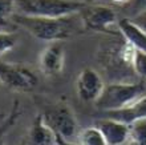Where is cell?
I'll return each mask as SVG.
<instances>
[{
  "mask_svg": "<svg viewBox=\"0 0 146 145\" xmlns=\"http://www.w3.org/2000/svg\"><path fill=\"white\" fill-rule=\"evenodd\" d=\"M73 16V15H72ZM72 16L66 17H38L27 16L23 13L13 15V21L24 28L33 37L46 43L65 40L74 31V21Z\"/></svg>",
  "mask_w": 146,
  "mask_h": 145,
  "instance_id": "1",
  "label": "cell"
},
{
  "mask_svg": "<svg viewBox=\"0 0 146 145\" xmlns=\"http://www.w3.org/2000/svg\"><path fill=\"white\" fill-rule=\"evenodd\" d=\"M146 95V84L143 81H114L105 85L96 103L101 112L118 111L129 107L130 104Z\"/></svg>",
  "mask_w": 146,
  "mask_h": 145,
  "instance_id": "2",
  "label": "cell"
},
{
  "mask_svg": "<svg viewBox=\"0 0 146 145\" xmlns=\"http://www.w3.org/2000/svg\"><path fill=\"white\" fill-rule=\"evenodd\" d=\"M20 13L38 17H66L76 15L85 7L77 0H15Z\"/></svg>",
  "mask_w": 146,
  "mask_h": 145,
  "instance_id": "3",
  "label": "cell"
},
{
  "mask_svg": "<svg viewBox=\"0 0 146 145\" xmlns=\"http://www.w3.org/2000/svg\"><path fill=\"white\" fill-rule=\"evenodd\" d=\"M41 116L44 122L58 137L73 141V138L80 133L74 113L66 104H56L48 107L41 113Z\"/></svg>",
  "mask_w": 146,
  "mask_h": 145,
  "instance_id": "4",
  "label": "cell"
},
{
  "mask_svg": "<svg viewBox=\"0 0 146 145\" xmlns=\"http://www.w3.org/2000/svg\"><path fill=\"white\" fill-rule=\"evenodd\" d=\"M38 83L36 73L29 67L0 60V84L16 92H31Z\"/></svg>",
  "mask_w": 146,
  "mask_h": 145,
  "instance_id": "5",
  "label": "cell"
},
{
  "mask_svg": "<svg viewBox=\"0 0 146 145\" xmlns=\"http://www.w3.org/2000/svg\"><path fill=\"white\" fill-rule=\"evenodd\" d=\"M80 17L86 29L96 32H109L110 28L115 24V13L111 8L100 4H85L81 9Z\"/></svg>",
  "mask_w": 146,
  "mask_h": 145,
  "instance_id": "6",
  "label": "cell"
},
{
  "mask_svg": "<svg viewBox=\"0 0 146 145\" xmlns=\"http://www.w3.org/2000/svg\"><path fill=\"white\" fill-rule=\"evenodd\" d=\"M104 80L93 68H84L76 80L77 95L85 103H96L104 92Z\"/></svg>",
  "mask_w": 146,
  "mask_h": 145,
  "instance_id": "7",
  "label": "cell"
},
{
  "mask_svg": "<svg viewBox=\"0 0 146 145\" xmlns=\"http://www.w3.org/2000/svg\"><path fill=\"white\" fill-rule=\"evenodd\" d=\"M65 64V51L60 41L49 43L42 49L40 59H38V67L44 76L54 77L58 76L64 69Z\"/></svg>",
  "mask_w": 146,
  "mask_h": 145,
  "instance_id": "8",
  "label": "cell"
},
{
  "mask_svg": "<svg viewBox=\"0 0 146 145\" xmlns=\"http://www.w3.org/2000/svg\"><path fill=\"white\" fill-rule=\"evenodd\" d=\"M108 145H126L130 140V125L114 118L101 117L96 122Z\"/></svg>",
  "mask_w": 146,
  "mask_h": 145,
  "instance_id": "9",
  "label": "cell"
},
{
  "mask_svg": "<svg viewBox=\"0 0 146 145\" xmlns=\"http://www.w3.org/2000/svg\"><path fill=\"white\" fill-rule=\"evenodd\" d=\"M24 145H57V136L44 122L41 113L36 116L32 122Z\"/></svg>",
  "mask_w": 146,
  "mask_h": 145,
  "instance_id": "10",
  "label": "cell"
},
{
  "mask_svg": "<svg viewBox=\"0 0 146 145\" xmlns=\"http://www.w3.org/2000/svg\"><path fill=\"white\" fill-rule=\"evenodd\" d=\"M101 117L114 118L118 121H122L127 125H133L134 122L146 120V95L129 107L118 109V111H110V112H102Z\"/></svg>",
  "mask_w": 146,
  "mask_h": 145,
  "instance_id": "11",
  "label": "cell"
},
{
  "mask_svg": "<svg viewBox=\"0 0 146 145\" xmlns=\"http://www.w3.org/2000/svg\"><path fill=\"white\" fill-rule=\"evenodd\" d=\"M118 29L123 39L133 48L146 52V32L137 27L130 19H121L118 21Z\"/></svg>",
  "mask_w": 146,
  "mask_h": 145,
  "instance_id": "12",
  "label": "cell"
},
{
  "mask_svg": "<svg viewBox=\"0 0 146 145\" xmlns=\"http://www.w3.org/2000/svg\"><path fill=\"white\" fill-rule=\"evenodd\" d=\"M77 138H78L80 145H108L105 137L96 125L88 126V128L80 130Z\"/></svg>",
  "mask_w": 146,
  "mask_h": 145,
  "instance_id": "13",
  "label": "cell"
},
{
  "mask_svg": "<svg viewBox=\"0 0 146 145\" xmlns=\"http://www.w3.org/2000/svg\"><path fill=\"white\" fill-rule=\"evenodd\" d=\"M19 116H20L19 101H15V103L12 104L11 111L8 112L7 116L0 115V138H1V136H3L4 133H7L8 130H9V128H11L13 124H16Z\"/></svg>",
  "mask_w": 146,
  "mask_h": 145,
  "instance_id": "14",
  "label": "cell"
},
{
  "mask_svg": "<svg viewBox=\"0 0 146 145\" xmlns=\"http://www.w3.org/2000/svg\"><path fill=\"white\" fill-rule=\"evenodd\" d=\"M129 145H146V120H141L130 125Z\"/></svg>",
  "mask_w": 146,
  "mask_h": 145,
  "instance_id": "15",
  "label": "cell"
},
{
  "mask_svg": "<svg viewBox=\"0 0 146 145\" xmlns=\"http://www.w3.org/2000/svg\"><path fill=\"white\" fill-rule=\"evenodd\" d=\"M131 68L135 75H138L141 79L146 80V52L134 48L133 59H131Z\"/></svg>",
  "mask_w": 146,
  "mask_h": 145,
  "instance_id": "16",
  "label": "cell"
},
{
  "mask_svg": "<svg viewBox=\"0 0 146 145\" xmlns=\"http://www.w3.org/2000/svg\"><path fill=\"white\" fill-rule=\"evenodd\" d=\"M17 44V36L12 32L0 31V56L12 51Z\"/></svg>",
  "mask_w": 146,
  "mask_h": 145,
  "instance_id": "17",
  "label": "cell"
},
{
  "mask_svg": "<svg viewBox=\"0 0 146 145\" xmlns=\"http://www.w3.org/2000/svg\"><path fill=\"white\" fill-rule=\"evenodd\" d=\"M15 0H0V25H7L9 17H13Z\"/></svg>",
  "mask_w": 146,
  "mask_h": 145,
  "instance_id": "18",
  "label": "cell"
},
{
  "mask_svg": "<svg viewBox=\"0 0 146 145\" xmlns=\"http://www.w3.org/2000/svg\"><path fill=\"white\" fill-rule=\"evenodd\" d=\"M130 20L137 25V27H139L142 31L146 32V8L143 11L139 12V13H137L134 17H131Z\"/></svg>",
  "mask_w": 146,
  "mask_h": 145,
  "instance_id": "19",
  "label": "cell"
},
{
  "mask_svg": "<svg viewBox=\"0 0 146 145\" xmlns=\"http://www.w3.org/2000/svg\"><path fill=\"white\" fill-rule=\"evenodd\" d=\"M57 145H80L78 142H73L70 140H65V138H61L57 136Z\"/></svg>",
  "mask_w": 146,
  "mask_h": 145,
  "instance_id": "20",
  "label": "cell"
},
{
  "mask_svg": "<svg viewBox=\"0 0 146 145\" xmlns=\"http://www.w3.org/2000/svg\"><path fill=\"white\" fill-rule=\"evenodd\" d=\"M137 5H146V0H135Z\"/></svg>",
  "mask_w": 146,
  "mask_h": 145,
  "instance_id": "21",
  "label": "cell"
},
{
  "mask_svg": "<svg viewBox=\"0 0 146 145\" xmlns=\"http://www.w3.org/2000/svg\"><path fill=\"white\" fill-rule=\"evenodd\" d=\"M110 1H113L115 4H123V3H126L127 0H110Z\"/></svg>",
  "mask_w": 146,
  "mask_h": 145,
  "instance_id": "22",
  "label": "cell"
},
{
  "mask_svg": "<svg viewBox=\"0 0 146 145\" xmlns=\"http://www.w3.org/2000/svg\"><path fill=\"white\" fill-rule=\"evenodd\" d=\"M0 145H4V142L1 141V138H0Z\"/></svg>",
  "mask_w": 146,
  "mask_h": 145,
  "instance_id": "23",
  "label": "cell"
},
{
  "mask_svg": "<svg viewBox=\"0 0 146 145\" xmlns=\"http://www.w3.org/2000/svg\"><path fill=\"white\" fill-rule=\"evenodd\" d=\"M126 145H129V142H127V144H126Z\"/></svg>",
  "mask_w": 146,
  "mask_h": 145,
  "instance_id": "24",
  "label": "cell"
}]
</instances>
